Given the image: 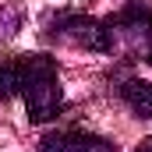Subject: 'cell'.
Instances as JSON below:
<instances>
[{
  "label": "cell",
  "instance_id": "6da1fadb",
  "mask_svg": "<svg viewBox=\"0 0 152 152\" xmlns=\"http://www.w3.org/2000/svg\"><path fill=\"white\" fill-rule=\"evenodd\" d=\"M25 99V110L32 124H46L60 113L64 92L57 60L46 53H21L0 64V99Z\"/></svg>",
  "mask_w": 152,
  "mask_h": 152
},
{
  "label": "cell",
  "instance_id": "7a4b0ae2",
  "mask_svg": "<svg viewBox=\"0 0 152 152\" xmlns=\"http://www.w3.org/2000/svg\"><path fill=\"white\" fill-rule=\"evenodd\" d=\"M106 32H110V53L152 64V11L145 4L134 0L120 14L106 18Z\"/></svg>",
  "mask_w": 152,
  "mask_h": 152
},
{
  "label": "cell",
  "instance_id": "3957f363",
  "mask_svg": "<svg viewBox=\"0 0 152 152\" xmlns=\"http://www.w3.org/2000/svg\"><path fill=\"white\" fill-rule=\"evenodd\" d=\"M50 42H64V46H75V50H88V53H110V32H106V21L92 18V14H75V11H64L50 21L46 28Z\"/></svg>",
  "mask_w": 152,
  "mask_h": 152
},
{
  "label": "cell",
  "instance_id": "277c9868",
  "mask_svg": "<svg viewBox=\"0 0 152 152\" xmlns=\"http://www.w3.org/2000/svg\"><path fill=\"white\" fill-rule=\"evenodd\" d=\"M39 152H117V145L88 131H57L39 142Z\"/></svg>",
  "mask_w": 152,
  "mask_h": 152
},
{
  "label": "cell",
  "instance_id": "5b68a950",
  "mask_svg": "<svg viewBox=\"0 0 152 152\" xmlns=\"http://www.w3.org/2000/svg\"><path fill=\"white\" fill-rule=\"evenodd\" d=\"M117 96L138 117H152V81H145V78H124L117 85Z\"/></svg>",
  "mask_w": 152,
  "mask_h": 152
},
{
  "label": "cell",
  "instance_id": "8992f818",
  "mask_svg": "<svg viewBox=\"0 0 152 152\" xmlns=\"http://www.w3.org/2000/svg\"><path fill=\"white\" fill-rule=\"evenodd\" d=\"M134 152H152V134H149V138H145V142H142V145H138Z\"/></svg>",
  "mask_w": 152,
  "mask_h": 152
}]
</instances>
